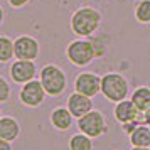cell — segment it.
Wrapping results in <instances>:
<instances>
[{"label": "cell", "mask_w": 150, "mask_h": 150, "mask_svg": "<svg viewBox=\"0 0 150 150\" xmlns=\"http://www.w3.org/2000/svg\"><path fill=\"white\" fill-rule=\"evenodd\" d=\"M100 22H101V14L98 10L91 7H83L76 10L71 17V29L76 35L88 37L95 34V30L100 27Z\"/></svg>", "instance_id": "6da1fadb"}, {"label": "cell", "mask_w": 150, "mask_h": 150, "mask_svg": "<svg viewBox=\"0 0 150 150\" xmlns=\"http://www.w3.org/2000/svg\"><path fill=\"white\" fill-rule=\"evenodd\" d=\"M41 83L47 95L59 96L66 89V74L61 68L54 64H47L41 71Z\"/></svg>", "instance_id": "7a4b0ae2"}, {"label": "cell", "mask_w": 150, "mask_h": 150, "mask_svg": "<svg viewBox=\"0 0 150 150\" xmlns=\"http://www.w3.org/2000/svg\"><path fill=\"white\" fill-rule=\"evenodd\" d=\"M101 93L110 101H122L127 98L128 93V83L118 73H108L101 78Z\"/></svg>", "instance_id": "3957f363"}, {"label": "cell", "mask_w": 150, "mask_h": 150, "mask_svg": "<svg viewBox=\"0 0 150 150\" xmlns=\"http://www.w3.org/2000/svg\"><path fill=\"white\" fill-rule=\"evenodd\" d=\"M68 57L76 66H86L96 57L95 44L91 41H73L68 46Z\"/></svg>", "instance_id": "277c9868"}, {"label": "cell", "mask_w": 150, "mask_h": 150, "mask_svg": "<svg viewBox=\"0 0 150 150\" xmlns=\"http://www.w3.org/2000/svg\"><path fill=\"white\" fill-rule=\"evenodd\" d=\"M78 128L83 133L89 135L91 138H96V137L103 135L108 127H106V122H105V116L101 115V111L91 110L81 118H78Z\"/></svg>", "instance_id": "5b68a950"}, {"label": "cell", "mask_w": 150, "mask_h": 150, "mask_svg": "<svg viewBox=\"0 0 150 150\" xmlns=\"http://www.w3.org/2000/svg\"><path fill=\"white\" fill-rule=\"evenodd\" d=\"M46 98V89L41 81H29L21 89V101L27 106H39Z\"/></svg>", "instance_id": "8992f818"}, {"label": "cell", "mask_w": 150, "mask_h": 150, "mask_svg": "<svg viewBox=\"0 0 150 150\" xmlns=\"http://www.w3.org/2000/svg\"><path fill=\"white\" fill-rule=\"evenodd\" d=\"M74 88L76 91L93 98V96H96L101 91V78L93 74V73H83V74H79L76 78Z\"/></svg>", "instance_id": "52a82bcc"}, {"label": "cell", "mask_w": 150, "mask_h": 150, "mask_svg": "<svg viewBox=\"0 0 150 150\" xmlns=\"http://www.w3.org/2000/svg\"><path fill=\"white\" fill-rule=\"evenodd\" d=\"M39 54V44L30 35H21L15 41V57L34 61Z\"/></svg>", "instance_id": "ba28073f"}, {"label": "cell", "mask_w": 150, "mask_h": 150, "mask_svg": "<svg viewBox=\"0 0 150 150\" xmlns=\"http://www.w3.org/2000/svg\"><path fill=\"white\" fill-rule=\"evenodd\" d=\"M10 76L15 83H29L35 76V64L29 59H19L10 66Z\"/></svg>", "instance_id": "9c48e42d"}, {"label": "cell", "mask_w": 150, "mask_h": 150, "mask_svg": "<svg viewBox=\"0 0 150 150\" xmlns=\"http://www.w3.org/2000/svg\"><path fill=\"white\" fill-rule=\"evenodd\" d=\"M68 108H69V111L73 113V116L81 118L83 115H86L88 111H91L93 103H91V100H89V96L83 95V93H79V91H76V93H73V95L69 96Z\"/></svg>", "instance_id": "30bf717a"}, {"label": "cell", "mask_w": 150, "mask_h": 150, "mask_svg": "<svg viewBox=\"0 0 150 150\" xmlns=\"http://www.w3.org/2000/svg\"><path fill=\"white\" fill-rule=\"evenodd\" d=\"M138 111L140 110L135 106V103L132 101V100H122V101H118L115 108V118L118 120L120 123H128V122H133L137 120V115H138Z\"/></svg>", "instance_id": "8fae6325"}, {"label": "cell", "mask_w": 150, "mask_h": 150, "mask_svg": "<svg viewBox=\"0 0 150 150\" xmlns=\"http://www.w3.org/2000/svg\"><path fill=\"white\" fill-rule=\"evenodd\" d=\"M19 132H21L19 123L15 122L14 118H10V116H2L0 118V138H5L8 142H12L19 137Z\"/></svg>", "instance_id": "7c38bea8"}, {"label": "cell", "mask_w": 150, "mask_h": 150, "mask_svg": "<svg viewBox=\"0 0 150 150\" xmlns=\"http://www.w3.org/2000/svg\"><path fill=\"white\" fill-rule=\"evenodd\" d=\"M51 122L54 125V128L68 130L73 122V113L69 111V108H56L51 115Z\"/></svg>", "instance_id": "4fadbf2b"}, {"label": "cell", "mask_w": 150, "mask_h": 150, "mask_svg": "<svg viewBox=\"0 0 150 150\" xmlns=\"http://www.w3.org/2000/svg\"><path fill=\"white\" fill-rule=\"evenodd\" d=\"M130 142L133 147H149L150 145V128L149 127H137L130 133Z\"/></svg>", "instance_id": "5bb4252c"}, {"label": "cell", "mask_w": 150, "mask_h": 150, "mask_svg": "<svg viewBox=\"0 0 150 150\" xmlns=\"http://www.w3.org/2000/svg\"><path fill=\"white\" fill-rule=\"evenodd\" d=\"M132 101L135 103V106L140 111H145V110L150 108V89L149 88H138L133 91L132 95Z\"/></svg>", "instance_id": "9a60e30c"}, {"label": "cell", "mask_w": 150, "mask_h": 150, "mask_svg": "<svg viewBox=\"0 0 150 150\" xmlns=\"http://www.w3.org/2000/svg\"><path fill=\"white\" fill-rule=\"evenodd\" d=\"M93 149V142H91V137L86 133H76L71 137L69 140V150H91Z\"/></svg>", "instance_id": "2e32d148"}, {"label": "cell", "mask_w": 150, "mask_h": 150, "mask_svg": "<svg viewBox=\"0 0 150 150\" xmlns=\"http://www.w3.org/2000/svg\"><path fill=\"white\" fill-rule=\"evenodd\" d=\"M15 54V42H12L7 35L0 37V61L7 62Z\"/></svg>", "instance_id": "e0dca14e"}, {"label": "cell", "mask_w": 150, "mask_h": 150, "mask_svg": "<svg viewBox=\"0 0 150 150\" xmlns=\"http://www.w3.org/2000/svg\"><path fill=\"white\" fill-rule=\"evenodd\" d=\"M135 17L142 24H150V0L138 2V5L135 8Z\"/></svg>", "instance_id": "ac0fdd59"}, {"label": "cell", "mask_w": 150, "mask_h": 150, "mask_svg": "<svg viewBox=\"0 0 150 150\" xmlns=\"http://www.w3.org/2000/svg\"><path fill=\"white\" fill-rule=\"evenodd\" d=\"M8 95H10V88H8V83L0 78V101H7Z\"/></svg>", "instance_id": "d6986e66"}, {"label": "cell", "mask_w": 150, "mask_h": 150, "mask_svg": "<svg viewBox=\"0 0 150 150\" xmlns=\"http://www.w3.org/2000/svg\"><path fill=\"white\" fill-rule=\"evenodd\" d=\"M29 0H10V5L12 7H24Z\"/></svg>", "instance_id": "ffe728a7"}, {"label": "cell", "mask_w": 150, "mask_h": 150, "mask_svg": "<svg viewBox=\"0 0 150 150\" xmlns=\"http://www.w3.org/2000/svg\"><path fill=\"white\" fill-rule=\"evenodd\" d=\"M0 150H12V149H10V143H8V140H5V138H0Z\"/></svg>", "instance_id": "44dd1931"}, {"label": "cell", "mask_w": 150, "mask_h": 150, "mask_svg": "<svg viewBox=\"0 0 150 150\" xmlns=\"http://www.w3.org/2000/svg\"><path fill=\"white\" fill-rule=\"evenodd\" d=\"M143 113H145V115H143V120H145V123H147V125H150V108L145 110Z\"/></svg>", "instance_id": "7402d4cb"}, {"label": "cell", "mask_w": 150, "mask_h": 150, "mask_svg": "<svg viewBox=\"0 0 150 150\" xmlns=\"http://www.w3.org/2000/svg\"><path fill=\"white\" fill-rule=\"evenodd\" d=\"M132 150H150L149 147H133Z\"/></svg>", "instance_id": "603a6c76"}]
</instances>
